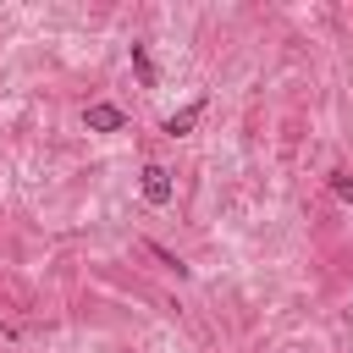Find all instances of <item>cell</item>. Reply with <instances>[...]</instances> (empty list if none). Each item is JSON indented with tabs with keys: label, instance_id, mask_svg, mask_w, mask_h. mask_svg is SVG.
I'll list each match as a JSON object with an SVG mask.
<instances>
[{
	"label": "cell",
	"instance_id": "6da1fadb",
	"mask_svg": "<svg viewBox=\"0 0 353 353\" xmlns=\"http://www.w3.org/2000/svg\"><path fill=\"white\" fill-rule=\"evenodd\" d=\"M138 193H143V204H154V210H165V204L176 199V182H171V171H165L160 160H149V165L138 171Z\"/></svg>",
	"mask_w": 353,
	"mask_h": 353
},
{
	"label": "cell",
	"instance_id": "7a4b0ae2",
	"mask_svg": "<svg viewBox=\"0 0 353 353\" xmlns=\"http://www.w3.org/2000/svg\"><path fill=\"white\" fill-rule=\"evenodd\" d=\"M83 127L88 132H127V110L110 99H94V105H83Z\"/></svg>",
	"mask_w": 353,
	"mask_h": 353
},
{
	"label": "cell",
	"instance_id": "3957f363",
	"mask_svg": "<svg viewBox=\"0 0 353 353\" xmlns=\"http://www.w3.org/2000/svg\"><path fill=\"white\" fill-rule=\"evenodd\" d=\"M199 116H204V94H199V99H188L182 110H171V116L160 121V132H165V138H188V132L199 127Z\"/></svg>",
	"mask_w": 353,
	"mask_h": 353
},
{
	"label": "cell",
	"instance_id": "277c9868",
	"mask_svg": "<svg viewBox=\"0 0 353 353\" xmlns=\"http://www.w3.org/2000/svg\"><path fill=\"white\" fill-rule=\"evenodd\" d=\"M127 61H132V72H138V83H143V88H154V83H160V72H154V55H149V44H127Z\"/></svg>",
	"mask_w": 353,
	"mask_h": 353
},
{
	"label": "cell",
	"instance_id": "5b68a950",
	"mask_svg": "<svg viewBox=\"0 0 353 353\" xmlns=\"http://www.w3.org/2000/svg\"><path fill=\"white\" fill-rule=\"evenodd\" d=\"M143 248H149V254H154V259H160V265H165V270H171L176 281H188V276H193V270H188V259H182V254H171V248H165L160 237H143Z\"/></svg>",
	"mask_w": 353,
	"mask_h": 353
},
{
	"label": "cell",
	"instance_id": "8992f818",
	"mask_svg": "<svg viewBox=\"0 0 353 353\" xmlns=\"http://www.w3.org/2000/svg\"><path fill=\"white\" fill-rule=\"evenodd\" d=\"M325 188H331V193H336L342 204H353V176H347L342 165H336V171H325Z\"/></svg>",
	"mask_w": 353,
	"mask_h": 353
}]
</instances>
